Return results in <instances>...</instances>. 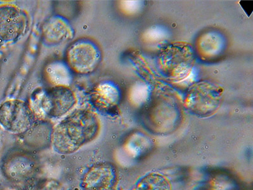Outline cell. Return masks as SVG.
Wrapping results in <instances>:
<instances>
[{"instance_id": "6da1fadb", "label": "cell", "mask_w": 253, "mask_h": 190, "mask_svg": "<svg viewBox=\"0 0 253 190\" xmlns=\"http://www.w3.org/2000/svg\"><path fill=\"white\" fill-rule=\"evenodd\" d=\"M100 122L91 110L78 109L68 115L51 131V144L62 155L72 154L93 141L98 135Z\"/></svg>"}, {"instance_id": "7a4b0ae2", "label": "cell", "mask_w": 253, "mask_h": 190, "mask_svg": "<svg viewBox=\"0 0 253 190\" xmlns=\"http://www.w3.org/2000/svg\"><path fill=\"white\" fill-rule=\"evenodd\" d=\"M32 100L34 109L40 114L52 119L64 116L74 108L77 102L74 92L65 87L39 90L33 94Z\"/></svg>"}, {"instance_id": "3957f363", "label": "cell", "mask_w": 253, "mask_h": 190, "mask_svg": "<svg viewBox=\"0 0 253 190\" xmlns=\"http://www.w3.org/2000/svg\"><path fill=\"white\" fill-rule=\"evenodd\" d=\"M33 108L20 99H10L0 106V124L8 132L24 134L33 128L35 115Z\"/></svg>"}, {"instance_id": "277c9868", "label": "cell", "mask_w": 253, "mask_h": 190, "mask_svg": "<svg viewBox=\"0 0 253 190\" xmlns=\"http://www.w3.org/2000/svg\"><path fill=\"white\" fill-rule=\"evenodd\" d=\"M66 58L71 71L77 74H88L98 67L101 55L98 47L93 42L81 40L69 47Z\"/></svg>"}, {"instance_id": "5b68a950", "label": "cell", "mask_w": 253, "mask_h": 190, "mask_svg": "<svg viewBox=\"0 0 253 190\" xmlns=\"http://www.w3.org/2000/svg\"><path fill=\"white\" fill-rule=\"evenodd\" d=\"M29 24L27 13L12 4L0 6V44L14 42L26 33Z\"/></svg>"}, {"instance_id": "8992f818", "label": "cell", "mask_w": 253, "mask_h": 190, "mask_svg": "<svg viewBox=\"0 0 253 190\" xmlns=\"http://www.w3.org/2000/svg\"><path fill=\"white\" fill-rule=\"evenodd\" d=\"M2 167L8 180L15 183L29 182L37 169V161L31 153L15 151L6 155Z\"/></svg>"}, {"instance_id": "52a82bcc", "label": "cell", "mask_w": 253, "mask_h": 190, "mask_svg": "<svg viewBox=\"0 0 253 190\" xmlns=\"http://www.w3.org/2000/svg\"><path fill=\"white\" fill-rule=\"evenodd\" d=\"M118 180L116 167L108 162L90 167L81 181L83 190H114Z\"/></svg>"}, {"instance_id": "ba28073f", "label": "cell", "mask_w": 253, "mask_h": 190, "mask_svg": "<svg viewBox=\"0 0 253 190\" xmlns=\"http://www.w3.org/2000/svg\"><path fill=\"white\" fill-rule=\"evenodd\" d=\"M74 30L69 22L55 16L45 22L42 27L43 42L47 46H56L73 38Z\"/></svg>"}, {"instance_id": "9c48e42d", "label": "cell", "mask_w": 253, "mask_h": 190, "mask_svg": "<svg viewBox=\"0 0 253 190\" xmlns=\"http://www.w3.org/2000/svg\"><path fill=\"white\" fill-rule=\"evenodd\" d=\"M89 102L101 111L112 109L118 103L119 93L112 84L99 83L92 88L89 95Z\"/></svg>"}, {"instance_id": "30bf717a", "label": "cell", "mask_w": 253, "mask_h": 190, "mask_svg": "<svg viewBox=\"0 0 253 190\" xmlns=\"http://www.w3.org/2000/svg\"><path fill=\"white\" fill-rule=\"evenodd\" d=\"M46 78L54 87H69L72 80L71 69L62 62H55L46 68Z\"/></svg>"}, {"instance_id": "8fae6325", "label": "cell", "mask_w": 253, "mask_h": 190, "mask_svg": "<svg viewBox=\"0 0 253 190\" xmlns=\"http://www.w3.org/2000/svg\"><path fill=\"white\" fill-rule=\"evenodd\" d=\"M133 190H172V187L166 176L150 173L140 179Z\"/></svg>"}, {"instance_id": "7c38bea8", "label": "cell", "mask_w": 253, "mask_h": 190, "mask_svg": "<svg viewBox=\"0 0 253 190\" xmlns=\"http://www.w3.org/2000/svg\"><path fill=\"white\" fill-rule=\"evenodd\" d=\"M209 190H237L235 180L225 174H217L210 179Z\"/></svg>"}, {"instance_id": "4fadbf2b", "label": "cell", "mask_w": 253, "mask_h": 190, "mask_svg": "<svg viewBox=\"0 0 253 190\" xmlns=\"http://www.w3.org/2000/svg\"><path fill=\"white\" fill-rule=\"evenodd\" d=\"M28 190H62L60 183L51 179H43L29 183Z\"/></svg>"}]
</instances>
